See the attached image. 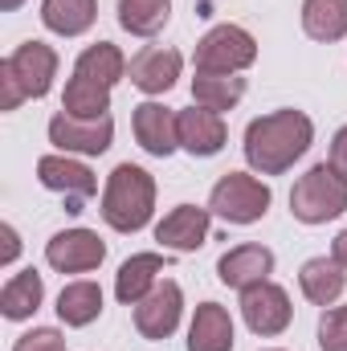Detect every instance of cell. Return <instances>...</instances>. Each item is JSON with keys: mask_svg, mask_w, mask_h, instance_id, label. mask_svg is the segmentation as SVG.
Instances as JSON below:
<instances>
[{"mask_svg": "<svg viewBox=\"0 0 347 351\" xmlns=\"http://www.w3.org/2000/svg\"><path fill=\"white\" fill-rule=\"evenodd\" d=\"M315 143V123L302 110H274L246 127V160L258 176H282Z\"/></svg>", "mask_w": 347, "mask_h": 351, "instance_id": "obj_1", "label": "cell"}, {"mask_svg": "<svg viewBox=\"0 0 347 351\" xmlns=\"http://www.w3.org/2000/svg\"><path fill=\"white\" fill-rule=\"evenodd\" d=\"M156 208V180L139 164H119L102 188V221L115 233H139Z\"/></svg>", "mask_w": 347, "mask_h": 351, "instance_id": "obj_2", "label": "cell"}, {"mask_svg": "<svg viewBox=\"0 0 347 351\" xmlns=\"http://www.w3.org/2000/svg\"><path fill=\"white\" fill-rule=\"evenodd\" d=\"M58 78V53L45 41H25L0 62V110H16L25 98H45Z\"/></svg>", "mask_w": 347, "mask_h": 351, "instance_id": "obj_3", "label": "cell"}, {"mask_svg": "<svg viewBox=\"0 0 347 351\" xmlns=\"http://www.w3.org/2000/svg\"><path fill=\"white\" fill-rule=\"evenodd\" d=\"M290 213L302 225H327L347 213V180L331 164H315L307 176H298L290 192Z\"/></svg>", "mask_w": 347, "mask_h": 351, "instance_id": "obj_4", "label": "cell"}, {"mask_svg": "<svg viewBox=\"0 0 347 351\" xmlns=\"http://www.w3.org/2000/svg\"><path fill=\"white\" fill-rule=\"evenodd\" d=\"M196 74H241L258 62V41L241 25H213L196 41Z\"/></svg>", "mask_w": 347, "mask_h": 351, "instance_id": "obj_5", "label": "cell"}, {"mask_svg": "<svg viewBox=\"0 0 347 351\" xmlns=\"http://www.w3.org/2000/svg\"><path fill=\"white\" fill-rule=\"evenodd\" d=\"M270 184H261L258 176H246V172H225L213 192H208V213H217L221 221L229 225H254L270 213Z\"/></svg>", "mask_w": 347, "mask_h": 351, "instance_id": "obj_6", "label": "cell"}, {"mask_svg": "<svg viewBox=\"0 0 347 351\" xmlns=\"http://www.w3.org/2000/svg\"><path fill=\"white\" fill-rule=\"evenodd\" d=\"M115 139V119H74V114H53L49 119V143L66 156H102Z\"/></svg>", "mask_w": 347, "mask_h": 351, "instance_id": "obj_7", "label": "cell"}, {"mask_svg": "<svg viewBox=\"0 0 347 351\" xmlns=\"http://www.w3.org/2000/svg\"><path fill=\"white\" fill-rule=\"evenodd\" d=\"M241 315H246V327L254 335H282L294 319V306H290V294L278 286V282H258L250 290H241Z\"/></svg>", "mask_w": 347, "mask_h": 351, "instance_id": "obj_8", "label": "cell"}, {"mask_svg": "<svg viewBox=\"0 0 347 351\" xmlns=\"http://www.w3.org/2000/svg\"><path fill=\"white\" fill-rule=\"evenodd\" d=\"M180 315H184V290L176 286L172 278L156 282V290L147 298L135 302V331L152 343L168 339L176 327H180Z\"/></svg>", "mask_w": 347, "mask_h": 351, "instance_id": "obj_9", "label": "cell"}, {"mask_svg": "<svg viewBox=\"0 0 347 351\" xmlns=\"http://www.w3.org/2000/svg\"><path fill=\"white\" fill-rule=\"evenodd\" d=\"M37 180L49 188V192H62L66 196V213H82V200L98 192V180L86 164L70 160V156H41L37 160Z\"/></svg>", "mask_w": 347, "mask_h": 351, "instance_id": "obj_10", "label": "cell"}, {"mask_svg": "<svg viewBox=\"0 0 347 351\" xmlns=\"http://www.w3.org/2000/svg\"><path fill=\"white\" fill-rule=\"evenodd\" d=\"M102 258H106V245L90 229H66V233L49 237V245H45V262L58 274H90L102 265Z\"/></svg>", "mask_w": 347, "mask_h": 351, "instance_id": "obj_11", "label": "cell"}, {"mask_svg": "<svg viewBox=\"0 0 347 351\" xmlns=\"http://www.w3.org/2000/svg\"><path fill=\"white\" fill-rule=\"evenodd\" d=\"M176 131H180V147H184L188 156H200V160L217 156V152L225 147V139H229L225 119H221L217 110H208V106L176 110Z\"/></svg>", "mask_w": 347, "mask_h": 351, "instance_id": "obj_12", "label": "cell"}, {"mask_svg": "<svg viewBox=\"0 0 347 351\" xmlns=\"http://www.w3.org/2000/svg\"><path fill=\"white\" fill-rule=\"evenodd\" d=\"M131 131L139 139V147L156 160H168L180 147V131H176V110L164 102H139L131 114Z\"/></svg>", "mask_w": 347, "mask_h": 351, "instance_id": "obj_13", "label": "cell"}, {"mask_svg": "<svg viewBox=\"0 0 347 351\" xmlns=\"http://www.w3.org/2000/svg\"><path fill=\"white\" fill-rule=\"evenodd\" d=\"M180 66H184V58L176 53L172 45H143V49L131 58L127 74H131V86L156 98V94H168V90L176 86Z\"/></svg>", "mask_w": 347, "mask_h": 351, "instance_id": "obj_14", "label": "cell"}, {"mask_svg": "<svg viewBox=\"0 0 347 351\" xmlns=\"http://www.w3.org/2000/svg\"><path fill=\"white\" fill-rule=\"evenodd\" d=\"M156 241L172 254H196L208 241V208L176 204L172 213L156 225Z\"/></svg>", "mask_w": 347, "mask_h": 351, "instance_id": "obj_15", "label": "cell"}, {"mask_svg": "<svg viewBox=\"0 0 347 351\" xmlns=\"http://www.w3.org/2000/svg\"><path fill=\"white\" fill-rule=\"evenodd\" d=\"M274 274V254L258 245V241H246V245H233L229 254H221L217 262V278L233 290H250L258 282H270Z\"/></svg>", "mask_w": 347, "mask_h": 351, "instance_id": "obj_16", "label": "cell"}, {"mask_svg": "<svg viewBox=\"0 0 347 351\" xmlns=\"http://www.w3.org/2000/svg\"><path fill=\"white\" fill-rule=\"evenodd\" d=\"M164 265L168 262L160 254H135V258H127V262L119 265V274H115V298L123 306H135L139 298H147L156 290Z\"/></svg>", "mask_w": 347, "mask_h": 351, "instance_id": "obj_17", "label": "cell"}, {"mask_svg": "<svg viewBox=\"0 0 347 351\" xmlns=\"http://www.w3.org/2000/svg\"><path fill=\"white\" fill-rule=\"evenodd\" d=\"M188 351H233V319L221 302H200L188 327Z\"/></svg>", "mask_w": 347, "mask_h": 351, "instance_id": "obj_18", "label": "cell"}, {"mask_svg": "<svg viewBox=\"0 0 347 351\" xmlns=\"http://www.w3.org/2000/svg\"><path fill=\"white\" fill-rule=\"evenodd\" d=\"M298 286L307 294V302L315 306H335L339 294L347 290V269L335 258H311L298 269Z\"/></svg>", "mask_w": 347, "mask_h": 351, "instance_id": "obj_19", "label": "cell"}, {"mask_svg": "<svg viewBox=\"0 0 347 351\" xmlns=\"http://www.w3.org/2000/svg\"><path fill=\"white\" fill-rule=\"evenodd\" d=\"M41 298H45L41 274H37V269H21V274H12V278L4 282V290H0V315L12 319V323L33 319L37 306H41Z\"/></svg>", "mask_w": 347, "mask_h": 351, "instance_id": "obj_20", "label": "cell"}, {"mask_svg": "<svg viewBox=\"0 0 347 351\" xmlns=\"http://www.w3.org/2000/svg\"><path fill=\"white\" fill-rule=\"evenodd\" d=\"M98 21V0H41V25L58 37H82Z\"/></svg>", "mask_w": 347, "mask_h": 351, "instance_id": "obj_21", "label": "cell"}, {"mask_svg": "<svg viewBox=\"0 0 347 351\" xmlns=\"http://www.w3.org/2000/svg\"><path fill=\"white\" fill-rule=\"evenodd\" d=\"M98 315H102V290H98V282L82 278V282L62 286V294H58V319L66 327H90Z\"/></svg>", "mask_w": 347, "mask_h": 351, "instance_id": "obj_22", "label": "cell"}, {"mask_svg": "<svg viewBox=\"0 0 347 351\" xmlns=\"http://www.w3.org/2000/svg\"><path fill=\"white\" fill-rule=\"evenodd\" d=\"M302 29L311 41H344L347 0H302Z\"/></svg>", "mask_w": 347, "mask_h": 351, "instance_id": "obj_23", "label": "cell"}, {"mask_svg": "<svg viewBox=\"0 0 347 351\" xmlns=\"http://www.w3.org/2000/svg\"><path fill=\"white\" fill-rule=\"evenodd\" d=\"M74 74L94 78V82H102V86H115V82H123V74H127V58H123V49H119V45L98 41V45H90V49L78 53Z\"/></svg>", "mask_w": 347, "mask_h": 351, "instance_id": "obj_24", "label": "cell"}, {"mask_svg": "<svg viewBox=\"0 0 347 351\" xmlns=\"http://www.w3.org/2000/svg\"><path fill=\"white\" fill-rule=\"evenodd\" d=\"M192 98L196 106H208V110H233L241 98H246V78L237 74H196L192 78Z\"/></svg>", "mask_w": 347, "mask_h": 351, "instance_id": "obj_25", "label": "cell"}, {"mask_svg": "<svg viewBox=\"0 0 347 351\" xmlns=\"http://www.w3.org/2000/svg\"><path fill=\"white\" fill-rule=\"evenodd\" d=\"M62 110L74 114V119H102V114L110 110V86L74 74V78L66 82V94H62Z\"/></svg>", "mask_w": 347, "mask_h": 351, "instance_id": "obj_26", "label": "cell"}, {"mask_svg": "<svg viewBox=\"0 0 347 351\" xmlns=\"http://www.w3.org/2000/svg\"><path fill=\"white\" fill-rule=\"evenodd\" d=\"M172 16V0H119V25L135 37H156Z\"/></svg>", "mask_w": 347, "mask_h": 351, "instance_id": "obj_27", "label": "cell"}, {"mask_svg": "<svg viewBox=\"0 0 347 351\" xmlns=\"http://www.w3.org/2000/svg\"><path fill=\"white\" fill-rule=\"evenodd\" d=\"M319 348L347 351V306H327L319 319Z\"/></svg>", "mask_w": 347, "mask_h": 351, "instance_id": "obj_28", "label": "cell"}, {"mask_svg": "<svg viewBox=\"0 0 347 351\" xmlns=\"http://www.w3.org/2000/svg\"><path fill=\"white\" fill-rule=\"evenodd\" d=\"M12 351H66V335L58 327H33L12 343Z\"/></svg>", "mask_w": 347, "mask_h": 351, "instance_id": "obj_29", "label": "cell"}, {"mask_svg": "<svg viewBox=\"0 0 347 351\" xmlns=\"http://www.w3.org/2000/svg\"><path fill=\"white\" fill-rule=\"evenodd\" d=\"M327 164L335 168V172L347 180V127L335 131V139H331V156H327Z\"/></svg>", "mask_w": 347, "mask_h": 351, "instance_id": "obj_30", "label": "cell"}, {"mask_svg": "<svg viewBox=\"0 0 347 351\" xmlns=\"http://www.w3.org/2000/svg\"><path fill=\"white\" fill-rule=\"evenodd\" d=\"M21 254V241H16V229L12 225H4V262H12Z\"/></svg>", "mask_w": 347, "mask_h": 351, "instance_id": "obj_31", "label": "cell"}, {"mask_svg": "<svg viewBox=\"0 0 347 351\" xmlns=\"http://www.w3.org/2000/svg\"><path fill=\"white\" fill-rule=\"evenodd\" d=\"M331 258H335V262L347 269V229L339 233V237H335V241H331Z\"/></svg>", "mask_w": 347, "mask_h": 351, "instance_id": "obj_32", "label": "cell"}, {"mask_svg": "<svg viewBox=\"0 0 347 351\" xmlns=\"http://www.w3.org/2000/svg\"><path fill=\"white\" fill-rule=\"evenodd\" d=\"M21 4H25V0H0V8H4V12H16Z\"/></svg>", "mask_w": 347, "mask_h": 351, "instance_id": "obj_33", "label": "cell"}, {"mask_svg": "<svg viewBox=\"0 0 347 351\" xmlns=\"http://www.w3.org/2000/svg\"><path fill=\"white\" fill-rule=\"evenodd\" d=\"M274 351H278V348H274Z\"/></svg>", "mask_w": 347, "mask_h": 351, "instance_id": "obj_34", "label": "cell"}]
</instances>
